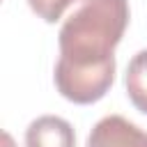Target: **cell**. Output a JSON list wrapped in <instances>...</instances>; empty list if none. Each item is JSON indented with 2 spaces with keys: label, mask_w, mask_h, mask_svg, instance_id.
<instances>
[{
  "label": "cell",
  "mask_w": 147,
  "mask_h": 147,
  "mask_svg": "<svg viewBox=\"0 0 147 147\" xmlns=\"http://www.w3.org/2000/svg\"><path fill=\"white\" fill-rule=\"evenodd\" d=\"M87 147H147V133L122 115H108L90 131Z\"/></svg>",
  "instance_id": "7a4b0ae2"
},
{
  "label": "cell",
  "mask_w": 147,
  "mask_h": 147,
  "mask_svg": "<svg viewBox=\"0 0 147 147\" xmlns=\"http://www.w3.org/2000/svg\"><path fill=\"white\" fill-rule=\"evenodd\" d=\"M124 83H126V94L131 103L147 115V48L131 57Z\"/></svg>",
  "instance_id": "277c9868"
},
{
  "label": "cell",
  "mask_w": 147,
  "mask_h": 147,
  "mask_svg": "<svg viewBox=\"0 0 147 147\" xmlns=\"http://www.w3.org/2000/svg\"><path fill=\"white\" fill-rule=\"evenodd\" d=\"M2 147H14V140L9 133H2Z\"/></svg>",
  "instance_id": "8992f818"
},
{
  "label": "cell",
  "mask_w": 147,
  "mask_h": 147,
  "mask_svg": "<svg viewBox=\"0 0 147 147\" xmlns=\"http://www.w3.org/2000/svg\"><path fill=\"white\" fill-rule=\"evenodd\" d=\"M25 147H76L74 126L57 115H41L25 129Z\"/></svg>",
  "instance_id": "3957f363"
},
{
  "label": "cell",
  "mask_w": 147,
  "mask_h": 147,
  "mask_svg": "<svg viewBox=\"0 0 147 147\" xmlns=\"http://www.w3.org/2000/svg\"><path fill=\"white\" fill-rule=\"evenodd\" d=\"M74 2H76V0H28L30 9H32L39 18H44L46 23L60 21L62 14H64V9H67L69 5H74Z\"/></svg>",
  "instance_id": "5b68a950"
},
{
  "label": "cell",
  "mask_w": 147,
  "mask_h": 147,
  "mask_svg": "<svg viewBox=\"0 0 147 147\" xmlns=\"http://www.w3.org/2000/svg\"><path fill=\"white\" fill-rule=\"evenodd\" d=\"M129 25V0H83L60 28L55 87L74 103L99 101L115 80V46Z\"/></svg>",
  "instance_id": "6da1fadb"
}]
</instances>
